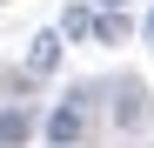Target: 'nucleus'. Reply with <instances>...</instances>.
Returning a JSON list of instances; mask_svg holds the SVG:
<instances>
[{
	"label": "nucleus",
	"instance_id": "4",
	"mask_svg": "<svg viewBox=\"0 0 154 148\" xmlns=\"http://www.w3.org/2000/svg\"><path fill=\"white\" fill-rule=\"evenodd\" d=\"M94 27H100V14H94V7H67V14H60V34H67V40H87Z\"/></svg>",
	"mask_w": 154,
	"mask_h": 148
},
{
	"label": "nucleus",
	"instance_id": "1",
	"mask_svg": "<svg viewBox=\"0 0 154 148\" xmlns=\"http://www.w3.org/2000/svg\"><path fill=\"white\" fill-rule=\"evenodd\" d=\"M81 135H87V108H81V94H67V101L47 114V141H54V148H74Z\"/></svg>",
	"mask_w": 154,
	"mask_h": 148
},
{
	"label": "nucleus",
	"instance_id": "2",
	"mask_svg": "<svg viewBox=\"0 0 154 148\" xmlns=\"http://www.w3.org/2000/svg\"><path fill=\"white\" fill-rule=\"evenodd\" d=\"M60 40H67L60 27H54V34H34V54H27V74H54V67H60Z\"/></svg>",
	"mask_w": 154,
	"mask_h": 148
},
{
	"label": "nucleus",
	"instance_id": "5",
	"mask_svg": "<svg viewBox=\"0 0 154 148\" xmlns=\"http://www.w3.org/2000/svg\"><path fill=\"white\" fill-rule=\"evenodd\" d=\"M94 34L107 40V47H121V40H127V20H121V14H100V27H94Z\"/></svg>",
	"mask_w": 154,
	"mask_h": 148
},
{
	"label": "nucleus",
	"instance_id": "3",
	"mask_svg": "<svg viewBox=\"0 0 154 148\" xmlns=\"http://www.w3.org/2000/svg\"><path fill=\"white\" fill-rule=\"evenodd\" d=\"M34 135V108H0V148H20Z\"/></svg>",
	"mask_w": 154,
	"mask_h": 148
},
{
	"label": "nucleus",
	"instance_id": "6",
	"mask_svg": "<svg viewBox=\"0 0 154 148\" xmlns=\"http://www.w3.org/2000/svg\"><path fill=\"white\" fill-rule=\"evenodd\" d=\"M100 7H107V14H121V7H127V0H100Z\"/></svg>",
	"mask_w": 154,
	"mask_h": 148
}]
</instances>
